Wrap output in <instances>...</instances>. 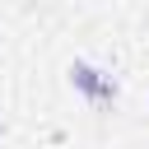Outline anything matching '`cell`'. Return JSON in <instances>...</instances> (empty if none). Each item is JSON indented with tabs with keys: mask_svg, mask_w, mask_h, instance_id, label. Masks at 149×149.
<instances>
[{
	"mask_svg": "<svg viewBox=\"0 0 149 149\" xmlns=\"http://www.w3.org/2000/svg\"><path fill=\"white\" fill-rule=\"evenodd\" d=\"M70 84H74L84 98H93V102H112V98H116V79L102 74L98 65H88V61H74V65H70Z\"/></svg>",
	"mask_w": 149,
	"mask_h": 149,
	"instance_id": "obj_1",
	"label": "cell"
}]
</instances>
